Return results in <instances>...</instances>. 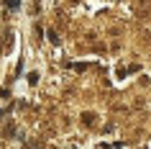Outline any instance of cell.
<instances>
[{
  "instance_id": "2",
  "label": "cell",
  "mask_w": 151,
  "mask_h": 149,
  "mask_svg": "<svg viewBox=\"0 0 151 149\" xmlns=\"http://www.w3.org/2000/svg\"><path fill=\"white\" fill-rule=\"evenodd\" d=\"M49 39H51V44H59V36H56L54 31H49Z\"/></svg>"
},
{
  "instance_id": "1",
  "label": "cell",
  "mask_w": 151,
  "mask_h": 149,
  "mask_svg": "<svg viewBox=\"0 0 151 149\" xmlns=\"http://www.w3.org/2000/svg\"><path fill=\"white\" fill-rule=\"evenodd\" d=\"M28 82H31V85H36V82H39V75H36V72H31V75H28Z\"/></svg>"
}]
</instances>
